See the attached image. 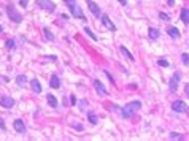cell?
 Instances as JSON below:
<instances>
[{
    "instance_id": "32",
    "label": "cell",
    "mask_w": 189,
    "mask_h": 141,
    "mask_svg": "<svg viewBox=\"0 0 189 141\" xmlns=\"http://www.w3.org/2000/svg\"><path fill=\"white\" fill-rule=\"evenodd\" d=\"M118 2H119L121 5H126V3H127V0H118Z\"/></svg>"
},
{
    "instance_id": "22",
    "label": "cell",
    "mask_w": 189,
    "mask_h": 141,
    "mask_svg": "<svg viewBox=\"0 0 189 141\" xmlns=\"http://www.w3.org/2000/svg\"><path fill=\"white\" fill-rule=\"evenodd\" d=\"M84 32H86V33H88V35H89V37H91V38L94 40V41H96V40H97V37H96V35H94V32H92V30L89 29V27H84Z\"/></svg>"
},
{
    "instance_id": "33",
    "label": "cell",
    "mask_w": 189,
    "mask_h": 141,
    "mask_svg": "<svg viewBox=\"0 0 189 141\" xmlns=\"http://www.w3.org/2000/svg\"><path fill=\"white\" fill-rule=\"evenodd\" d=\"M0 127H2V129H5V124H3V121L0 119Z\"/></svg>"
},
{
    "instance_id": "28",
    "label": "cell",
    "mask_w": 189,
    "mask_h": 141,
    "mask_svg": "<svg viewBox=\"0 0 189 141\" xmlns=\"http://www.w3.org/2000/svg\"><path fill=\"white\" fill-rule=\"evenodd\" d=\"M21 7H27V3H29V0H19Z\"/></svg>"
},
{
    "instance_id": "34",
    "label": "cell",
    "mask_w": 189,
    "mask_h": 141,
    "mask_svg": "<svg viewBox=\"0 0 189 141\" xmlns=\"http://www.w3.org/2000/svg\"><path fill=\"white\" fill-rule=\"evenodd\" d=\"M173 3H175V0H169V5L170 7H173Z\"/></svg>"
},
{
    "instance_id": "2",
    "label": "cell",
    "mask_w": 189,
    "mask_h": 141,
    "mask_svg": "<svg viewBox=\"0 0 189 141\" xmlns=\"http://www.w3.org/2000/svg\"><path fill=\"white\" fill-rule=\"evenodd\" d=\"M7 15H8V18L15 22V24H21L22 22V15L16 10V7L13 5V3L7 5Z\"/></svg>"
},
{
    "instance_id": "20",
    "label": "cell",
    "mask_w": 189,
    "mask_h": 141,
    "mask_svg": "<svg viewBox=\"0 0 189 141\" xmlns=\"http://www.w3.org/2000/svg\"><path fill=\"white\" fill-rule=\"evenodd\" d=\"M88 119H89V122H91L92 125H96V124H97V116H96V112L89 111V112H88Z\"/></svg>"
},
{
    "instance_id": "16",
    "label": "cell",
    "mask_w": 189,
    "mask_h": 141,
    "mask_svg": "<svg viewBox=\"0 0 189 141\" xmlns=\"http://www.w3.org/2000/svg\"><path fill=\"white\" fill-rule=\"evenodd\" d=\"M119 51H121V54H123V55H126V57H127L130 62H133V60H135V57L130 54V51H129V49H126V46H119Z\"/></svg>"
},
{
    "instance_id": "15",
    "label": "cell",
    "mask_w": 189,
    "mask_h": 141,
    "mask_svg": "<svg viewBox=\"0 0 189 141\" xmlns=\"http://www.w3.org/2000/svg\"><path fill=\"white\" fill-rule=\"evenodd\" d=\"M16 84L19 87H25L27 86V78H25V75H18L16 76Z\"/></svg>"
},
{
    "instance_id": "24",
    "label": "cell",
    "mask_w": 189,
    "mask_h": 141,
    "mask_svg": "<svg viewBox=\"0 0 189 141\" xmlns=\"http://www.w3.org/2000/svg\"><path fill=\"white\" fill-rule=\"evenodd\" d=\"M181 60H183V64H184V65H189V55H187L186 52L181 55Z\"/></svg>"
},
{
    "instance_id": "14",
    "label": "cell",
    "mask_w": 189,
    "mask_h": 141,
    "mask_svg": "<svg viewBox=\"0 0 189 141\" xmlns=\"http://www.w3.org/2000/svg\"><path fill=\"white\" fill-rule=\"evenodd\" d=\"M30 89H32L35 94H40V92H42V84L38 82V79H32V81H30Z\"/></svg>"
},
{
    "instance_id": "9",
    "label": "cell",
    "mask_w": 189,
    "mask_h": 141,
    "mask_svg": "<svg viewBox=\"0 0 189 141\" xmlns=\"http://www.w3.org/2000/svg\"><path fill=\"white\" fill-rule=\"evenodd\" d=\"M88 8L91 10V13L94 16H100V8H99V5L96 3V2H92V0H88Z\"/></svg>"
},
{
    "instance_id": "17",
    "label": "cell",
    "mask_w": 189,
    "mask_h": 141,
    "mask_svg": "<svg viewBox=\"0 0 189 141\" xmlns=\"http://www.w3.org/2000/svg\"><path fill=\"white\" fill-rule=\"evenodd\" d=\"M181 21L186 24V25H189V10L187 8H181Z\"/></svg>"
},
{
    "instance_id": "30",
    "label": "cell",
    "mask_w": 189,
    "mask_h": 141,
    "mask_svg": "<svg viewBox=\"0 0 189 141\" xmlns=\"http://www.w3.org/2000/svg\"><path fill=\"white\" fill-rule=\"evenodd\" d=\"M79 106H81V109H84V106H86V100H81V102H79Z\"/></svg>"
},
{
    "instance_id": "13",
    "label": "cell",
    "mask_w": 189,
    "mask_h": 141,
    "mask_svg": "<svg viewBox=\"0 0 189 141\" xmlns=\"http://www.w3.org/2000/svg\"><path fill=\"white\" fill-rule=\"evenodd\" d=\"M167 33H169V37H172V38H177V40L181 37V35H180V30L177 29V27H172V25L167 29Z\"/></svg>"
},
{
    "instance_id": "11",
    "label": "cell",
    "mask_w": 189,
    "mask_h": 141,
    "mask_svg": "<svg viewBox=\"0 0 189 141\" xmlns=\"http://www.w3.org/2000/svg\"><path fill=\"white\" fill-rule=\"evenodd\" d=\"M13 127H15V130H16L18 133H24V132H25L24 121H21V119H16L15 122H13Z\"/></svg>"
},
{
    "instance_id": "25",
    "label": "cell",
    "mask_w": 189,
    "mask_h": 141,
    "mask_svg": "<svg viewBox=\"0 0 189 141\" xmlns=\"http://www.w3.org/2000/svg\"><path fill=\"white\" fill-rule=\"evenodd\" d=\"M159 19H162V21H170V18H169V15H165V13H159Z\"/></svg>"
},
{
    "instance_id": "10",
    "label": "cell",
    "mask_w": 189,
    "mask_h": 141,
    "mask_svg": "<svg viewBox=\"0 0 189 141\" xmlns=\"http://www.w3.org/2000/svg\"><path fill=\"white\" fill-rule=\"evenodd\" d=\"M94 87H96V90H97V94L99 95H106L108 92H106V89H105V86L99 81V79H94Z\"/></svg>"
},
{
    "instance_id": "26",
    "label": "cell",
    "mask_w": 189,
    "mask_h": 141,
    "mask_svg": "<svg viewBox=\"0 0 189 141\" xmlns=\"http://www.w3.org/2000/svg\"><path fill=\"white\" fill-rule=\"evenodd\" d=\"M157 65H160V67H169V62L165 59H160V60H157Z\"/></svg>"
},
{
    "instance_id": "1",
    "label": "cell",
    "mask_w": 189,
    "mask_h": 141,
    "mask_svg": "<svg viewBox=\"0 0 189 141\" xmlns=\"http://www.w3.org/2000/svg\"><path fill=\"white\" fill-rule=\"evenodd\" d=\"M140 108H142V102H138V100L129 102V103H126V106H124L123 109H121V114H123L124 119H130V117H133V114H135V112H137Z\"/></svg>"
},
{
    "instance_id": "31",
    "label": "cell",
    "mask_w": 189,
    "mask_h": 141,
    "mask_svg": "<svg viewBox=\"0 0 189 141\" xmlns=\"http://www.w3.org/2000/svg\"><path fill=\"white\" fill-rule=\"evenodd\" d=\"M184 92H186V95L189 97V84H186V87H184Z\"/></svg>"
},
{
    "instance_id": "23",
    "label": "cell",
    "mask_w": 189,
    "mask_h": 141,
    "mask_svg": "<svg viewBox=\"0 0 189 141\" xmlns=\"http://www.w3.org/2000/svg\"><path fill=\"white\" fill-rule=\"evenodd\" d=\"M7 48L8 49H15V40H7Z\"/></svg>"
},
{
    "instance_id": "3",
    "label": "cell",
    "mask_w": 189,
    "mask_h": 141,
    "mask_svg": "<svg viewBox=\"0 0 189 141\" xmlns=\"http://www.w3.org/2000/svg\"><path fill=\"white\" fill-rule=\"evenodd\" d=\"M67 7H69L70 13L75 16V19H81V21H84V19H86V18H84V15H83V11H81V8L78 7V3H76V2L67 3Z\"/></svg>"
},
{
    "instance_id": "4",
    "label": "cell",
    "mask_w": 189,
    "mask_h": 141,
    "mask_svg": "<svg viewBox=\"0 0 189 141\" xmlns=\"http://www.w3.org/2000/svg\"><path fill=\"white\" fill-rule=\"evenodd\" d=\"M35 3H37V7H40L45 11H54V8H56L52 0H35Z\"/></svg>"
},
{
    "instance_id": "35",
    "label": "cell",
    "mask_w": 189,
    "mask_h": 141,
    "mask_svg": "<svg viewBox=\"0 0 189 141\" xmlns=\"http://www.w3.org/2000/svg\"><path fill=\"white\" fill-rule=\"evenodd\" d=\"M65 3H72V2H75V0H64Z\"/></svg>"
},
{
    "instance_id": "8",
    "label": "cell",
    "mask_w": 189,
    "mask_h": 141,
    "mask_svg": "<svg viewBox=\"0 0 189 141\" xmlns=\"http://www.w3.org/2000/svg\"><path fill=\"white\" fill-rule=\"evenodd\" d=\"M172 109L175 112H186L187 111V105L184 102H181V100H177V102L172 103Z\"/></svg>"
},
{
    "instance_id": "21",
    "label": "cell",
    "mask_w": 189,
    "mask_h": 141,
    "mask_svg": "<svg viewBox=\"0 0 189 141\" xmlns=\"http://www.w3.org/2000/svg\"><path fill=\"white\" fill-rule=\"evenodd\" d=\"M43 32H45V37H46V40H49V41H52V40H54V35L49 32V29H46V27H45V29H43Z\"/></svg>"
},
{
    "instance_id": "36",
    "label": "cell",
    "mask_w": 189,
    "mask_h": 141,
    "mask_svg": "<svg viewBox=\"0 0 189 141\" xmlns=\"http://www.w3.org/2000/svg\"><path fill=\"white\" fill-rule=\"evenodd\" d=\"M2 30H3V27H2V25H0V33H2Z\"/></svg>"
},
{
    "instance_id": "12",
    "label": "cell",
    "mask_w": 189,
    "mask_h": 141,
    "mask_svg": "<svg viewBox=\"0 0 189 141\" xmlns=\"http://www.w3.org/2000/svg\"><path fill=\"white\" fill-rule=\"evenodd\" d=\"M49 86H51L52 89H59V87H61V79H59L57 75H52V76H51V79H49Z\"/></svg>"
},
{
    "instance_id": "18",
    "label": "cell",
    "mask_w": 189,
    "mask_h": 141,
    "mask_svg": "<svg viewBox=\"0 0 189 141\" xmlns=\"http://www.w3.org/2000/svg\"><path fill=\"white\" fill-rule=\"evenodd\" d=\"M46 100H48V103H49V106H51V108H57V98L54 97L52 94H48Z\"/></svg>"
},
{
    "instance_id": "5",
    "label": "cell",
    "mask_w": 189,
    "mask_h": 141,
    "mask_svg": "<svg viewBox=\"0 0 189 141\" xmlns=\"http://www.w3.org/2000/svg\"><path fill=\"white\" fill-rule=\"evenodd\" d=\"M180 75L178 73H173V76L170 78V82H169V90L170 92H177L178 89V84H180Z\"/></svg>"
},
{
    "instance_id": "6",
    "label": "cell",
    "mask_w": 189,
    "mask_h": 141,
    "mask_svg": "<svg viewBox=\"0 0 189 141\" xmlns=\"http://www.w3.org/2000/svg\"><path fill=\"white\" fill-rule=\"evenodd\" d=\"M100 18H102V24L106 27L108 30H111V32H115V30H116V25L111 22V19H110V16H108V15L102 13V15H100Z\"/></svg>"
},
{
    "instance_id": "19",
    "label": "cell",
    "mask_w": 189,
    "mask_h": 141,
    "mask_svg": "<svg viewBox=\"0 0 189 141\" xmlns=\"http://www.w3.org/2000/svg\"><path fill=\"white\" fill-rule=\"evenodd\" d=\"M148 35H150L151 40H157V38L160 37V32H159L157 29H150V30H148Z\"/></svg>"
},
{
    "instance_id": "27",
    "label": "cell",
    "mask_w": 189,
    "mask_h": 141,
    "mask_svg": "<svg viewBox=\"0 0 189 141\" xmlns=\"http://www.w3.org/2000/svg\"><path fill=\"white\" fill-rule=\"evenodd\" d=\"M170 138H172V139H175V138L180 139V138H181V135H180V133H177V132H172V133H170Z\"/></svg>"
},
{
    "instance_id": "29",
    "label": "cell",
    "mask_w": 189,
    "mask_h": 141,
    "mask_svg": "<svg viewBox=\"0 0 189 141\" xmlns=\"http://www.w3.org/2000/svg\"><path fill=\"white\" fill-rule=\"evenodd\" d=\"M73 127L76 130H83V125H79V124H73Z\"/></svg>"
},
{
    "instance_id": "7",
    "label": "cell",
    "mask_w": 189,
    "mask_h": 141,
    "mask_svg": "<svg viewBox=\"0 0 189 141\" xmlns=\"http://www.w3.org/2000/svg\"><path fill=\"white\" fill-rule=\"evenodd\" d=\"M0 105H2L3 108L10 109L15 106V98L13 97H8V95H3V97H0Z\"/></svg>"
}]
</instances>
